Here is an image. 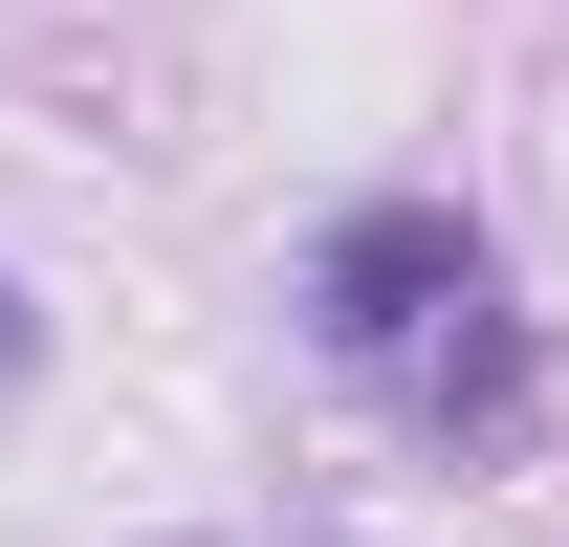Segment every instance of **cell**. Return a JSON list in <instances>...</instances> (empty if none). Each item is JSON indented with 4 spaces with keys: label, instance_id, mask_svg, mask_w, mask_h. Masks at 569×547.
Here are the masks:
<instances>
[{
    "label": "cell",
    "instance_id": "2",
    "mask_svg": "<svg viewBox=\"0 0 569 547\" xmlns=\"http://www.w3.org/2000/svg\"><path fill=\"white\" fill-rule=\"evenodd\" d=\"M0 350H22V307H0Z\"/></svg>",
    "mask_w": 569,
    "mask_h": 547
},
{
    "label": "cell",
    "instance_id": "1",
    "mask_svg": "<svg viewBox=\"0 0 569 547\" xmlns=\"http://www.w3.org/2000/svg\"><path fill=\"white\" fill-rule=\"evenodd\" d=\"M307 329L351 350V372H395L417 416H526L503 263H482V219H438V198H351V219H329V263H307Z\"/></svg>",
    "mask_w": 569,
    "mask_h": 547
}]
</instances>
